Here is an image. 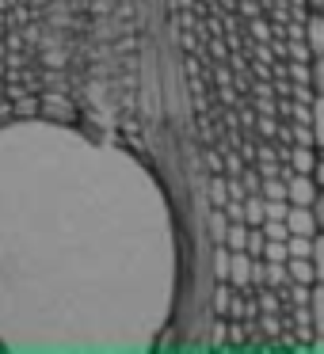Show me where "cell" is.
I'll return each instance as SVG.
<instances>
[{"label": "cell", "mask_w": 324, "mask_h": 354, "mask_svg": "<svg viewBox=\"0 0 324 354\" xmlns=\"http://www.w3.org/2000/svg\"><path fill=\"white\" fill-rule=\"evenodd\" d=\"M39 115L54 118V122H77V107H73L69 92H57V88H46V92L39 95Z\"/></svg>", "instance_id": "obj_1"}, {"label": "cell", "mask_w": 324, "mask_h": 354, "mask_svg": "<svg viewBox=\"0 0 324 354\" xmlns=\"http://www.w3.org/2000/svg\"><path fill=\"white\" fill-rule=\"evenodd\" d=\"M316 191H321V187H316V179L309 176V171H290V176H286V202H290V206H309V202L316 198Z\"/></svg>", "instance_id": "obj_2"}, {"label": "cell", "mask_w": 324, "mask_h": 354, "mask_svg": "<svg viewBox=\"0 0 324 354\" xmlns=\"http://www.w3.org/2000/svg\"><path fill=\"white\" fill-rule=\"evenodd\" d=\"M282 221H286V229L298 232V236H313V232H316V217H313V209H309V206H290Z\"/></svg>", "instance_id": "obj_3"}, {"label": "cell", "mask_w": 324, "mask_h": 354, "mask_svg": "<svg viewBox=\"0 0 324 354\" xmlns=\"http://www.w3.org/2000/svg\"><path fill=\"white\" fill-rule=\"evenodd\" d=\"M248 267H252V255L248 252H229V286L233 290H252V282H248Z\"/></svg>", "instance_id": "obj_4"}, {"label": "cell", "mask_w": 324, "mask_h": 354, "mask_svg": "<svg viewBox=\"0 0 324 354\" xmlns=\"http://www.w3.org/2000/svg\"><path fill=\"white\" fill-rule=\"evenodd\" d=\"M301 39L313 54H324V12H309L305 27H301Z\"/></svg>", "instance_id": "obj_5"}, {"label": "cell", "mask_w": 324, "mask_h": 354, "mask_svg": "<svg viewBox=\"0 0 324 354\" xmlns=\"http://www.w3.org/2000/svg\"><path fill=\"white\" fill-rule=\"evenodd\" d=\"M313 164H316L313 145H298V141H290V153H286V168H290V171H313Z\"/></svg>", "instance_id": "obj_6"}, {"label": "cell", "mask_w": 324, "mask_h": 354, "mask_svg": "<svg viewBox=\"0 0 324 354\" xmlns=\"http://www.w3.org/2000/svg\"><path fill=\"white\" fill-rule=\"evenodd\" d=\"M309 130H313V145L324 149V95H316V92L309 100Z\"/></svg>", "instance_id": "obj_7"}, {"label": "cell", "mask_w": 324, "mask_h": 354, "mask_svg": "<svg viewBox=\"0 0 324 354\" xmlns=\"http://www.w3.org/2000/svg\"><path fill=\"white\" fill-rule=\"evenodd\" d=\"M286 270H290V282H301V286H313V282H316V274H313V259L290 255V259H286Z\"/></svg>", "instance_id": "obj_8"}, {"label": "cell", "mask_w": 324, "mask_h": 354, "mask_svg": "<svg viewBox=\"0 0 324 354\" xmlns=\"http://www.w3.org/2000/svg\"><path fill=\"white\" fill-rule=\"evenodd\" d=\"M240 221L244 225H263V194H244V202H240Z\"/></svg>", "instance_id": "obj_9"}, {"label": "cell", "mask_w": 324, "mask_h": 354, "mask_svg": "<svg viewBox=\"0 0 324 354\" xmlns=\"http://www.w3.org/2000/svg\"><path fill=\"white\" fill-rule=\"evenodd\" d=\"M225 229H229V217H225V209H222V206H210V214H206V232H210V240H214V244H222V240H225Z\"/></svg>", "instance_id": "obj_10"}, {"label": "cell", "mask_w": 324, "mask_h": 354, "mask_svg": "<svg viewBox=\"0 0 324 354\" xmlns=\"http://www.w3.org/2000/svg\"><path fill=\"white\" fill-rule=\"evenodd\" d=\"M233 297H237V290H233L229 282H217V290H214V301H210V308H214V316H229V308H233Z\"/></svg>", "instance_id": "obj_11"}, {"label": "cell", "mask_w": 324, "mask_h": 354, "mask_svg": "<svg viewBox=\"0 0 324 354\" xmlns=\"http://www.w3.org/2000/svg\"><path fill=\"white\" fill-rule=\"evenodd\" d=\"M263 286H271V290H286V286H290V270H286V263H267V270H263Z\"/></svg>", "instance_id": "obj_12"}, {"label": "cell", "mask_w": 324, "mask_h": 354, "mask_svg": "<svg viewBox=\"0 0 324 354\" xmlns=\"http://www.w3.org/2000/svg\"><path fill=\"white\" fill-rule=\"evenodd\" d=\"M12 115L16 118H35L39 115V95H31V92L16 95V100H12Z\"/></svg>", "instance_id": "obj_13"}, {"label": "cell", "mask_w": 324, "mask_h": 354, "mask_svg": "<svg viewBox=\"0 0 324 354\" xmlns=\"http://www.w3.org/2000/svg\"><path fill=\"white\" fill-rule=\"evenodd\" d=\"M309 259H313V274L316 282H324V229L313 232V252H309Z\"/></svg>", "instance_id": "obj_14"}, {"label": "cell", "mask_w": 324, "mask_h": 354, "mask_svg": "<svg viewBox=\"0 0 324 354\" xmlns=\"http://www.w3.org/2000/svg\"><path fill=\"white\" fill-rule=\"evenodd\" d=\"M309 88H313L316 95H324V54L309 57Z\"/></svg>", "instance_id": "obj_15"}, {"label": "cell", "mask_w": 324, "mask_h": 354, "mask_svg": "<svg viewBox=\"0 0 324 354\" xmlns=\"http://www.w3.org/2000/svg\"><path fill=\"white\" fill-rule=\"evenodd\" d=\"M214 282H229V248L214 244Z\"/></svg>", "instance_id": "obj_16"}, {"label": "cell", "mask_w": 324, "mask_h": 354, "mask_svg": "<svg viewBox=\"0 0 324 354\" xmlns=\"http://www.w3.org/2000/svg\"><path fill=\"white\" fill-rule=\"evenodd\" d=\"M263 244H267V236H263V229H260V225H255V229H252V225H248V236H244V252L252 255V259H260V255H263Z\"/></svg>", "instance_id": "obj_17"}, {"label": "cell", "mask_w": 324, "mask_h": 354, "mask_svg": "<svg viewBox=\"0 0 324 354\" xmlns=\"http://www.w3.org/2000/svg\"><path fill=\"white\" fill-rule=\"evenodd\" d=\"M260 259H263V263H286V259H290V252H286V240H267Z\"/></svg>", "instance_id": "obj_18"}, {"label": "cell", "mask_w": 324, "mask_h": 354, "mask_svg": "<svg viewBox=\"0 0 324 354\" xmlns=\"http://www.w3.org/2000/svg\"><path fill=\"white\" fill-rule=\"evenodd\" d=\"M260 229H263V236H267V240H286V236H290L286 221H278V217H267V221H263Z\"/></svg>", "instance_id": "obj_19"}, {"label": "cell", "mask_w": 324, "mask_h": 354, "mask_svg": "<svg viewBox=\"0 0 324 354\" xmlns=\"http://www.w3.org/2000/svg\"><path fill=\"white\" fill-rule=\"evenodd\" d=\"M309 209H313V217H316V229H324V191H316V198L309 202Z\"/></svg>", "instance_id": "obj_20"}, {"label": "cell", "mask_w": 324, "mask_h": 354, "mask_svg": "<svg viewBox=\"0 0 324 354\" xmlns=\"http://www.w3.org/2000/svg\"><path fill=\"white\" fill-rule=\"evenodd\" d=\"M206 168L210 171H222V156H217V149H206Z\"/></svg>", "instance_id": "obj_21"}, {"label": "cell", "mask_w": 324, "mask_h": 354, "mask_svg": "<svg viewBox=\"0 0 324 354\" xmlns=\"http://www.w3.org/2000/svg\"><path fill=\"white\" fill-rule=\"evenodd\" d=\"M301 4H305L309 12H324V0H301Z\"/></svg>", "instance_id": "obj_22"}, {"label": "cell", "mask_w": 324, "mask_h": 354, "mask_svg": "<svg viewBox=\"0 0 324 354\" xmlns=\"http://www.w3.org/2000/svg\"><path fill=\"white\" fill-rule=\"evenodd\" d=\"M8 31V16H4V12H0V35Z\"/></svg>", "instance_id": "obj_23"}, {"label": "cell", "mask_w": 324, "mask_h": 354, "mask_svg": "<svg viewBox=\"0 0 324 354\" xmlns=\"http://www.w3.org/2000/svg\"><path fill=\"white\" fill-rule=\"evenodd\" d=\"M4 73H8V65H4V57H0V80H4Z\"/></svg>", "instance_id": "obj_24"}]
</instances>
